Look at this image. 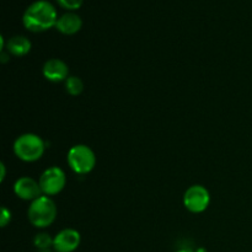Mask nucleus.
Here are the masks:
<instances>
[{"instance_id":"nucleus-1","label":"nucleus","mask_w":252,"mask_h":252,"mask_svg":"<svg viewBox=\"0 0 252 252\" xmlns=\"http://www.w3.org/2000/svg\"><path fill=\"white\" fill-rule=\"evenodd\" d=\"M58 21L57 9L47 0H37L32 2L22 15V24L29 31L38 33L56 27Z\"/></svg>"},{"instance_id":"nucleus-2","label":"nucleus","mask_w":252,"mask_h":252,"mask_svg":"<svg viewBox=\"0 0 252 252\" xmlns=\"http://www.w3.org/2000/svg\"><path fill=\"white\" fill-rule=\"evenodd\" d=\"M14 154L25 162H33L41 159L46 150V143L34 133L19 135L14 142Z\"/></svg>"},{"instance_id":"nucleus-3","label":"nucleus","mask_w":252,"mask_h":252,"mask_svg":"<svg viewBox=\"0 0 252 252\" xmlns=\"http://www.w3.org/2000/svg\"><path fill=\"white\" fill-rule=\"evenodd\" d=\"M27 216H29L30 223L34 228H48L57 218V206L51 197L42 194L41 197L31 202Z\"/></svg>"},{"instance_id":"nucleus-4","label":"nucleus","mask_w":252,"mask_h":252,"mask_svg":"<svg viewBox=\"0 0 252 252\" xmlns=\"http://www.w3.org/2000/svg\"><path fill=\"white\" fill-rule=\"evenodd\" d=\"M66 160L75 174L86 175L94 170L96 165V157L94 150L85 144H76L69 149Z\"/></svg>"},{"instance_id":"nucleus-5","label":"nucleus","mask_w":252,"mask_h":252,"mask_svg":"<svg viewBox=\"0 0 252 252\" xmlns=\"http://www.w3.org/2000/svg\"><path fill=\"white\" fill-rule=\"evenodd\" d=\"M39 186L44 196H56L61 193L66 185L65 172L58 166H52L44 170L39 176Z\"/></svg>"},{"instance_id":"nucleus-6","label":"nucleus","mask_w":252,"mask_h":252,"mask_svg":"<svg viewBox=\"0 0 252 252\" xmlns=\"http://www.w3.org/2000/svg\"><path fill=\"white\" fill-rule=\"evenodd\" d=\"M211 203L209 191L202 185H193L184 194V206L191 213H202Z\"/></svg>"},{"instance_id":"nucleus-7","label":"nucleus","mask_w":252,"mask_h":252,"mask_svg":"<svg viewBox=\"0 0 252 252\" xmlns=\"http://www.w3.org/2000/svg\"><path fill=\"white\" fill-rule=\"evenodd\" d=\"M80 243V233L73 228H65L54 236L53 249L56 252H74Z\"/></svg>"},{"instance_id":"nucleus-8","label":"nucleus","mask_w":252,"mask_h":252,"mask_svg":"<svg viewBox=\"0 0 252 252\" xmlns=\"http://www.w3.org/2000/svg\"><path fill=\"white\" fill-rule=\"evenodd\" d=\"M14 193L20 199L31 202H33L34 199H37L43 194L41 186H39V182H37L36 180L29 176L20 177L19 180H16V182L14 184Z\"/></svg>"},{"instance_id":"nucleus-9","label":"nucleus","mask_w":252,"mask_h":252,"mask_svg":"<svg viewBox=\"0 0 252 252\" xmlns=\"http://www.w3.org/2000/svg\"><path fill=\"white\" fill-rule=\"evenodd\" d=\"M42 74L48 81L59 83V81H65L69 78V68L65 62L62 59L52 58L43 64Z\"/></svg>"},{"instance_id":"nucleus-10","label":"nucleus","mask_w":252,"mask_h":252,"mask_svg":"<svg viewBox=\"0 0 252 252\" xmlns=\"http://www.w3.org/2000/svg\"><path fill=\"white\" fill-rule=\"evenodd\" d=\"M81 27H83V20L74 11H68L62 15V16H59L58 21L56 24V29L61 33L66 34V36L78 33Z\"/></svg>"},{"instance_id":"nucleus-11","label":"nucleus","mask_w":252,"mask_h":252,"mask_svg":"<svg viewBox=\"0 0 252 252\" xmlns=\"http://www.w3.org/2000/svg\"><path fill=\"white\" fill-rule=\"evenodd\" d=\"M31 41L26 36H17L11 37L6 43V49L11 56L14 57H25L30 51H31Z\"/></svg>"},{"instance_id":"nucleus-12","label":"nucleus","mask_w":252,"mask_h":252,"mask_svg":"<svg viewBox=\"0 0 252 252\" xmlns=\"http://www.w3.org/2000/svg\"><path fill=\"white\" fill-rule=\"evenodd\" d=\"M65 90L69 95L79 96L84 91V83L79 76H69L65 80Z\"/></svg>"},{"instance_id":"nucleus-13","label":"nucleus","mask_w":252,"mask_h":252,"mask_svg":"<svg viewBox=\"0 0 252 252\" xmlns=\"http://www.w3.org/2000/svg\"><path fill=\"white\" fill-rule=\"evenodd\" d=\"M53 239L47 233H39L33 238V245L38 250H48L51 246H53Z\"/></svg>"},{"instance_id":"nucleus-14","label":"nucleus","mask_w":252,"mask_h":252,"mask_svg":"<svg viewBox=\"0 0 252 252\" xmlns=\"http://www.w3.org/2000/svg\"><path fill=\"white\" fill-rule=\"evenodd\" d=\"M56 1L63 9L68 10V11H75V10L80 9L84 0H56Z\"/></svg>"},{"instance_id":"nucleus-15","label":"nucleus","mask_w":252,"mask_h":252,"mask_svg":"<svg viewBox=\"0 0 252 252\" xmlns=\"http://www.w3.org/2000/svg\"><path fill=\"white\" fill-rule=\"evenodd\" d=\"M10 221H11V212L6 207H2L1 214H0V225H1V228H5Z\"/></svg>"},{"instance_id":"nucleus-16","label":"nucleus","mask_w":252,"mask_h":252,"mask_svg":"<svg viewBox=\"0 0 252 252\" xmlns=\"http://www.w3.org/2000/svg\"><path fill=\"white\" fill-rule=\"evenodd\" d=\"M11 56V54L9 53V52H5V51H2L1 53H0V62H1V63H6V62H9L10 59H9V57Z\"/></svg>"},{"instance_id":"nucleus-17","label":"nucleus","mask_w":252,"mask_h":252,"mask_svg":"<svg viewBox=\"0 0 252 252\" xmlns=\"http://www.w3.org/2000/svg\"><path fill=\"white\" fill-rule=\"evenodd\" d=\"M0 170H1V174H0V182H4L5 175H6V167H5L4 162L0 164Z\"/></svg>"},{"instance_id":"nucleus-18","label":"nucleus","mask_w":252,"mask_h":252,"mask_svg":"<svg viewBox=\"0 0 252 252\" xmlns=\"http://www.w3.org/2000/svg\"><path fill=\"white\" fill-rule=\"evenodd\" d=\"M176 252H194V251L189 250V249H181V250H179V251H176Z\"/></svg>"},{"instance_id":"nucleus-19","label":"nucleus","mask_w":252,"mask_h":252,"mask_svg":"<svg viewBox=\"0 0 252 252\" xmlns=\"http://www.w3.org/2000/svg\"><path fill=\"white\" fill-rule=\"evenodd\" d=\"M196 252H207L206 250H204L203 248H199V249H197V251Z\"/></svg>"}]
</instances>
